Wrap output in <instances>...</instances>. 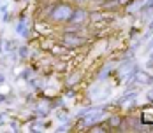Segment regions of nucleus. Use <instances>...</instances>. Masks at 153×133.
<instances>
[{"instance_id": "f257e3e1", "label": "nucleus", "mask_w": 153, "mask_h": 133, "mask_svg": "<svg viewBox=\"0 0 153 133\" xmlns=\"http://www.w3.org/2000/svg\"><path fill=\"white\" fill-rule=\"evenodd\" d=\"M72 7L71 5H67V4H62V5H56V9L51 12V18L53 19H56V21H67L71 14H72Z\"/></svg>"}, {"instance_id": "f03ea898", "label": "nucleus", "mask_w": 153, "mask_h": 133, "mask_svg": "<svg viewBox=\"0 0 153 133\" xmlns=\"http://www.w3.org/2000/svg\"><path fill=\"white\" fill-rule=\"evenodd\" d=\"M86 18H88V12L85 11V9H74L72 11V14L71 18L67 19L71 25H83L85 21H86Z\"/></svg>"}, {"instance_id": "7ed1b4c3", "label": "nucleus", "mask_w": 153, "mask_h": 133, "mask_svg": "<svg viewBox=\"0 0 153 133\" xmlns=\"http://www.w3.org/2000/svg\"><path fill=\"white\" fill-rule=\"evenodd\" d=\"M63 42H65V46H71V47H77V46H81L83 42H85V39L83 37H79V35H76V33H65L63 35Z\"/></svg>"}, {"instance_id": "20e7f679", "label": "nucleus", "mask_w": 153, "mask_h": 133, "mask_svg": "<svg viewBox=\"0 0 153 133\" xmlns=\"http://www.w3.org/2000/svg\"><path fill=\"white\" fill-rule=\"evenodd\" d=\"M136 81H137L139 84L148 86V84H152V75H148L146 72H137L136 74Z\"/></svg>"}, {"instance_id": "39448f33", "label": "nucleus", "mask_w": 153, "mask_h": 133, "mask_svg": "<svg viewBox=\"0 0 153 133\" xmlns=\"http://www.w3.org/2000/svg\"><path fill=\"white\" fill-rule=\"evenodd\" d=\"M100 118H102V112H93V114H90V116H86V118L83 119V124H92V123H97Z\"/></svg>"}, {"instance_id": "423d86ee", "label": "nucleus", "mask_w": 153, "mask_h": 133, "mask_svg": "<svg viewBox=\"0 0 153 133\" xmlns=\"http://www.w3.org/2000/svg\"><path fill=\"white\" fill-rule=\"evenodd\" d=\"M93 21H104V19H111V16H102V14H93L92 16Z\"/></svg>"}, {"instance_id": "0eeeda50", "label": "nucleus", "mask_w": 153, "mask_h": 133, "mask_svg": "<svg viewBox=\"0 0 153 133\" xmlns=\"http://www.w3.org/2000/svg\"><path fill=\"white\" fill-rule=\"evenodd\" d=\"M109 124H111V126H114V128H118V126L122 124V121H120V118H111V119H109Z\"/></svg>"}, {"instance_id": "6e6552de", "label": "nucleus", "mask_w": 153, "mask_h": 133, "mask_svg": "<svg viewBox=\"0 0 153 133\" xmlns=\"http://www.w3.org/2000/svg\"><path fill=\"white\" fill-rule=\"evenodd\" d=\"M90 130H92V132H107V128H104V126H93Z\"/></svg>"}, {"instance_id": "1a4fd4ad", "label": "nucleus", "mask_w": 153, "mask_h": 133, "mask_svg": "<svg viewBox=\"0 0 153 133\" xmlns=\"http://www.w3.org/2000/svg\"><path fill=\"white\" fill-rule=\"evenodd\" d=\"M18 32H19V33H25V21H21V23L18 25Z\"/></svg>"}, {"instance_id": "9d476101", "label": "nucleus", "mask_w": 153, "mask_h": 133, "mask_svg": "<svg viewBox=\"0 0 153 133\" xmlns=\"http://www.w3.org/2000/svg\"><path fill=\"white\" fill-rule=\"evenodd\" d=\"M27 54H28V49L27 47H21V58H25Z\"/></svg>"}, {"instance_id": "9b49d317", "label": "nucleus", "mask_w": 153, "mask_h": 133, "mask_svg": "<svg viewBox=\"0 0 153 133\" xmlns=\"http://www.w3.org/2000/svg\"><path fill=\"white\" fill-rule=\"evenodd\" d=\"M150 7H153V0H148V4H146V9H150Z\"/></svg>"}, {"instance_id": "f8f14e48", "label": "nucleus", "mask_w": 153, "mask_h": 133, "mask_svg": "<svg viewBox=\"0 0 153 133\" xmlns=\"http://www.w3.org/2000/svg\"><path fill=\"white\" fill-rule=\"evenodd\" d=\"M2 82H4V75L0 74V84H2Z\"/></svg>"}]
</instances>
